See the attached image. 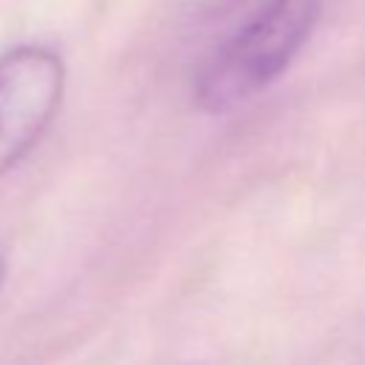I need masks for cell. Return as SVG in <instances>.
I'll use <instances>...</instances> for the list:
<instances>
[{
	"label": "cell",
	"mask_w": 365,
	"mask_h": 365,
	"mask_svg": "<svg viewBox=\"0 0 365 365\" xmlns=\"http://www.w3.org/2000/svg\"><path fill=\"white\" fill-rule=\"evenodd\" d=\"M322 17V0H268L220 43L194 77V103L225 114L268 88L299 54Z\"/></svg>",
	"instance_id": "1"
},
{
	"label": "cell",
	"mask_w": 365,
	"mask_h": 365,
	"mask_svg": "<svg viewBox=\"0 0 365 365\" xmlns=\"http://www.w3.org/2000/svg\"><path fill=\"white\" fill-rule=\"evenodd\" d=\"M237 0H197V6L205 11V14H225Z\"/></svg>",
	"instance_id": "3"
},
{
	"label": "cell",
	"mask_w": 365,
	"mask_h": 365,
	"mask_svg": "<svg viewBox=\"0 0 365 365\" xmlns=\"http://www.w3.org/2000/svg\"><path fill=\"white\" fill-rule=\"evenodd\" d=\"M6 274H9V251H6V245L0 242V288H3V282H6Z\"/></svg>",
	"instance_id": "4"
},
{
	"label": "cell",
	"mask_w": 365,
	"mask_h": 365,
	"mask_svg": "<svg viewBox=\"0 0 365 365\" xmlns=\"http://www.w3.org/2000/svg\"><path fill=\"white\" fill-rule=\"evenodd\" d=\"M66 91L63 57L46 46H14L0 54V177L46 134Z\"/></svg>",
	"instance_id": "2"
}]
</instances>
